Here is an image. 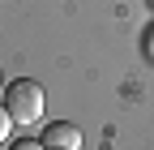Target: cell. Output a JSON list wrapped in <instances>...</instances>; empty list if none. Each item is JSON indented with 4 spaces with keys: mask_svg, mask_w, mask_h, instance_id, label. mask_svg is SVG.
I'll list each match as a JSON object with an SVG mask.
<instances>
[{
    "mask_svg": "<svg viewBox=\"0 0 154 150\" xmlns=\"http://www.w3.org/2000/svg\"><path fill=\"white\" fill-rule=\"evenodd\" d=\"M5 107H9V116L13 124H38L43 120V107H47V90L43 82H34V77H13L5 86Z\"/></svg>",
    "mask_w": 154,
    "mask_h": 150,
    "instance_id": "1",
    "label": "cell"
},
{
    "mask_svg": "<svg viewBox=\"0 0 154 150\" xmlns=\"http://www.w3.org/2000/svg\"><path fill=\"white\" fill-rule=\"evenodd\" d=\"M38 142H43V150H82V129L69 120H51Z\"/></svg>",
    "mask_w": 154,
    "mask_h": 150,
    "instance_id": "2",
    "label": "cell"
},
{
    "mask_svg": "<svg viewBox=\"0 0 154 150\" xmlns=\"http://www.w3.org/2000/svg\"><path fill=\"white\" fill-rule=\"evenodd\" d=\"M9 129H13V116H9V107H5V103H0V142H5V137H9Z\"/></svg>",
    "mask_w": 154,
    "mask_h": 150,
    "instance_id": "3",
    "label": "cell"
},
{
    "mask_svg": "<svg viewBox=\"0 0 154 150\" xmlns=\"http://www.w3.org/2000/svg\"><path fill=\"white\" fill-rule=\"evenodd\" d=\"M9 150H43V142H34V137H22V142H13Z\"/></svg>",
    "mask_w": 154,
    "mask_h": 150,
    "instance_id": "4",
    "label": "cell"
},
{
    "mask_svg": "<svg viewBox=\"0 0 154 150\" xmlns=\"http://www.w3.org/2000/svg\"><path fill=\"white\" fill-rule=\"evenodd\" d=\"M0 86H5V77H0Z\"/></svg>",
    "mask_w": 154,
    "mask_h": 150,
    "instance_id": "5",
    "label": "cell"
}]
</instances>
